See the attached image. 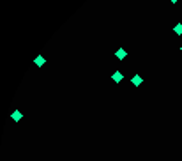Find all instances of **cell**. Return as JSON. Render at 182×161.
I'll list each match as a JSON object with an SVG mask.
<instances>
[{"mask_svg": "<svg viewBox=\"0 0 182 161\" xmlns=\"http://www.w3.org/2000/svg\"><path fill=\"white\" fill-rule=\"evenodd\" d=\"M122 78H124V76H122V73H120V71H115V73H113V75H111V80H113V82H115V83H119V82H122Z\"/></svg>", "mask_w": 182, "mask_h": 161, "instance_id": "obj_4", "label": "cell"}, {"mask_svg": "<svg viewBox=\"0 0 182 161\" xmlns=\"http://www.w3.org/2000/svg\"><path fill=\"white\" fill-rule=\"evenodd\" d=\"M115 57H117V59H119V60H124V59H126V57H127V52H126V50H124V48H119V50H117V52H115Z\"/></svg>", "mask_w": 182, "mask_h": 161, "instance_id": "obj_2", "label": "cell"}, {"mask_svg": "<svg viewBox=\"0 0 182 161\" xmlns=\"http://www.w3.org/2000/svg\"><path fill=\"white\" fill-rule=\"evenodd\" d=\"M11 117H13V121H14V122H19L21 119H23V113H21L19 110H14V112H13V115H11Z\"/></svg>", "mask_w": 182, "mask_h": 161, "instance_id": "obj_3", "label": "cell"}, {"mask_svg": "<svg viewBox=\"0 0 182 161\" xmlns=\"http://www.w3.org/2000/svg\"><path fill=\"white\" fill-rule=\"evenodd\" d=\"M170 2H172V4H177V2H179V0H170Z\"/></svg>", "mask_w": 182, "mask_h": 161, "instance_id": "obj_7", "label": "cell"}, {"mask_svg": "<svg viewBox=\"0 0 182 161\" xmlns=\"http://www.w3.org/2000/svg\"><path fill=\"white\" fill-rule=\"evenodd\" d=\"M131 83H133V85H134V87H140V85H142V83H143V78H142V76H140V75H134V76H133V78H131Z\"/></svg>", "mask_w": 182, "mask_h": 161, "instance_id": "obj_1", "label": "cell"}, {"mask_svg": "<svg viewBox=\"0 0 182 161\" xmlns=\"http://www.w3.org/2000/svg\"><path fill=\"white\" fill-rule=\"evenodd\" d=\"M34 62H35V66H37V67H42V66H44V62H46V60H44V57H42V55H37Z\"/></svg>", "mask_w": 182, "mask_h": 161, "instance_id": "obj_5", "label": "cell"}, {"mask_svg": "<svg viewBox=\"0 0 182 161\" xmlns=\"http://www.w3.org/2000/svg\"><path fill=\"white\" fill-rule=\"evenodd\" d=\"M173 30H175V34H177V36H182V23H177Z\"/></svg>", "mask_w": 182, "mask_h": 161, "instance_id": "obj_6", "label": "cell"}, {"mask_svg": "<svg viewBox=\"0 0 182 161\" xmlns=\"http://www.w3.org/2000/svg\"><path fill=\"white\" fill-rule=\"evenodd\" d=\"M180 52H182V46H180Z\"/></svg>", "mask_w": 182, "mask_h": 161, "instance_id": "obj_8", "label": "cell"}]
</instances>
